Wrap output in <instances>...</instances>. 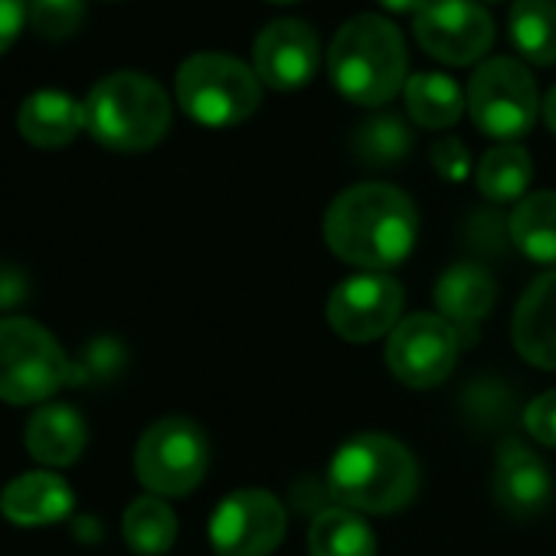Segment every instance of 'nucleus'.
I'll return each mask as SVG.
<instances>
[{"label":"nucleus","mask_w":556,"mask_h":556,"mask_svg":"<svg viewBox=\"0 0 556 556\" xmlns=\"http://www.w3.org/2000/svg\"><path fill=\"white\" fill-rule=\"evenodd\" d=\"M334 89L357 105H387L406 86V47L396 24L361 14L348 21L328 50Z\"/></svg>","instance_id":"2"},{"label":"nucleus","mask_w":556,"mask_h":556,"mask_svg":"<svg viewBox=\"0 0 556 556\" xmlns=\"http://www.w3.org/2000/svg\"><path fill=\"white\" fill-rule=\"evenodd\" d=\"M258 76L245 63L223 53H197L177 73L180 109L206 128L245 122L258 109Z\"/></svg>","instance_id":"6"},{"label":"nucleus","mask_w":556,"mask_h":556,"mask_svg":"<svg viewBox=\"0 0 556 556\" xmlns=\"http://www.w3.org/2000/svg\"><path fill=\"white\" fill-rule=\"evenodd\" d=\"M435 305L448 325L471 328L484 321L494 305V278L471 262H458L439 278Z\"/></svg>","instance_id":"19"},{"label":"nucleus","mask_w":556,"mask_h":556,"mask_svg":"<svg viewBox=\"0 0 556 556\" xmlns=\"http://www.w3.org/2000/svg\"><path fill=\"white\" fill-rule=\"evenodd\" d=\"M507 229L514 245L527 258L540 265H556V193L543 190L520 200L510 213Z\"/></svg>","instance_id":"20"},{"label":"nucleus","mask_w":556,"mask_h":556,"mask_svg":"<svg viewBox=\"0 0 556 556\" xmlns=\"http://www.w3.org/2000/svg\"><path fill=\"white\" fill-rule=\"evenodd\" d=\"M549 471L546 465L527 452L517 439H504L497 452V471H494V497L504 510L517 517H530L546 507L549 501Z\"/></svg>","instance_id":"15"},{"label":"nucleus","mask_w":556,"mask_h":556,"mask_svg":"<svg viewBox=\"0 0 556 556\" xmlns=\"http://www.w3.org/2000/svg\"><path fill=\"white\" fill-rule=\"evenodd\" d=\"M210 465V442L203 429L190 419L170 416L154 422L135 452V468L144 488L157 497H180L190 494Z\"/></svg>","instance_id":"7"},{"label":"nucleus","mask_w":556,"mask_h":556,"mask_svg":"<svg viewBox=\"0 0 556 556\" xmlns=\"http://www.w3.org/2000/svg\"><path fill=\"white\" fill-rule=\"evenodd\" d=\"M86 17L83 0H30V27L47 40H66Z\"/></svg>","instance_id":"27"},{"label":"nucleus","mask_w":556,"mask_h":556,"mask_svg":"<svg viewBox=\"0 0 556 556\" xmlns=\"http://www.w3.org/2000/svg\"><path fill=\"white\" fill-rule=\"evenodd\" d=\"M413 34L432 60L468 66L491 50L494 21L475 0H429L413 17Z\"/></svg>","instance_id":"10"},{"label":"nucleus","mask_w":556,"mask_h":556,"mask_svg":"<svg viewBox=\"0 0 556 556\" xmlns=\"http://www.w3.org/2000/svg\"><path fill=\"white\" fill-rule=\"evenodd\" d=\"M419 232V216L413 200L390 184H357L344 190L328 216L325 239L351 265L390 268L403 262Z\"/></svg>","instance_id":"1"},{"label":"nucleus","mask_w":556,"mask_h":556,"mask_svg":"<svg viewBox=\"0 0 556 556\" xmlns=\"http://www.w3.org/2000/svg\"><path fill=\"white\" fill-rule=\"evenodd\" d=\"M73 380L60 341L30 318H0V400L43 403Z\"/></svg>","instance_id":"5"},{"label":"nucleus","mask_w":556,"mask_h":556,"mask_svg":"<svg viewBox=\"0 0 556 556\" xmlns=\"http://www.w3.org/2000/svg\"><path fill=\"white\" fill-rule=\"evenodd\" d=\"M83 105L89 135L112 151H148L170 128L167 92L141 73L105 76Z\"/></svg>","instance_id":"4"},{"label":"nucleus","mask_w":556,"mask_h":556,"mask_svg":"<svg viewBox=\"0 0 556 556\" xmlns=\"http://www.w3.org/2000/svg\"><path fill=\"white\" fill-rule=\"evenodd\" d=\"M122 364H125V354H122V348L115 341H92L86 357L79 361V367H73V380L76 383H83V380H105Z\"/></svg>","instance_id":"28"},{"label":"nucleus","mask_w":556,"mask_h":556,"mask_svg":"<svg viewBox=\"0 0 556 556\" xmlns=\"http://www.w3.org/2000/svg\"><path fill=\"white\" fill-rule=\"evenodd\" d=\"M255 76L275 92H292L315 79L318 73V34L302 21H275L255 37Z\"/></svg>","instance_id":"13"},{"label":"nucleus","mask_w":556,"mask_h":556,"mask_svg":"<svg viewBox=\"0 0 556 556\" xmlns=\"http://www.w3.org/2000/svg\"><path fill=\"white\" fill-rule=\"evenodd\" d=\"M406 109L422 128H448L462 118L465 96L455 79L439 73H419L406 83Z\"/></svg>","instance_id":"23"},{"label":"nucleus","mask_w":556,"mask_h":556,"mask_svg":"<svg viewBox=\"0 0 556 556\" xmlns=\"http://www.w3.org/2000/svg\"><path fill=\"white\" fill-rule=\"evenodd\" d=\"M331 494L344 507L390 514L413 501L419 488L416 458L390 435H357L341 445L328 471Z\"/></svg>","instance_id":"3"},{"label":"nucleus","mask_w":556,"mask_h":556,"mask_svg":"<svg viewBox=\"0 0 556 556\" xmlns=\"http://www.w3.org/2000/svg\"><path fill=\"white\" fill-rule=\"evenodd\" d=\"M351 144H354V154L364 164L390 167V164H400L409 154L413 135H409V128H406V122L400 115H374L354 131Z\"/></svg>","instance_id":"26"},{"label":"nucleus","mask_w":556,"mask_h":556,"mask_svg":"<svg viewBox=\"0 0 556 556\" xmlns=\"http://www.w3.org/2000/svg\"><path fill=\"white\" fill-rule=\"evenodd\" d=\"M122 527H125V543L138 556H164L177 540V517L170 504L161 501L157 494L131 501Z\"/></svg>","instance_id":"24"},{"label":"nucleus","mask_w":556,"mask_h":556,"mask_svg":"<svg viewBox=\"0 0 556 556\" xmlns=\"http://www.w3.org/2000/svg\"><path fill=\"white\" fill-rule=\"evenodd\" d=\"M530 177H533V164H530V154L520 144L491 148L478 164V190L494 203L520 200Z\"/></svg>","instance_id":"25"},{"label":"nucleus","mask_w":556,"mask_h":556,"mask_svg":"<svg viewBox=\"0 0 556 556\" xmlns=\"http://www.w3.org/2000/svg\"><path fill=\"white\" fill-rule=\"evenodd\" d=\"M510 43L527 63H556V0H517L510 8Z\"/></svg>","instance_id":"21"},{"label":"nucleus","mask_w":556,"mask_h":556,"mask_svg":"<svg viewBox=\"0 0 556 556\" xmlns=\"http://www.w3.org/2000/svg\"><path fill=\"white\" fill-rule=\"evenodd\" d=\"M543 122H546V128L556 135V86L546 92V99H543Z\"/></svg>","instance_id":"34"},{"label":"nucleus","mask_w":556,"mask_h":556,"mask_svg":"<svg viewBox=\"0 0 556 556\" xmlns=\"http://www.w3.org/2000/svg\"><path fill=\"white\" fill-rule=\"evenodd\" d=\"M286 536V507L268 491H236L210 517V543L219 556H268Z\"/></svg>","instance_id":"11"},{"label":"nucleus","mask_w":556,"mask_h":556,"mask_svg":"<svg viewBox=\"0 0 556 556\" xmlns=\"http://www.w3.org/2000/svg\"><path fill=\"white\" fill-rule=\"evenodd\" d=\"M308 549L312 556H374L377 540L357 514L348 507H328L312 523Z\"/></svg>","instance_id":"22"},{"label":"nucleus","mask_w":556,"mask_h":556,"mask_svg":"<svg viewBox=\"0 0 556 556\" xmlns=\"http://www.w3.org/2000/svg\"><path fill=\"white\" fill-rule=\"evenodd\" d=\"M268 4H295V0H268Z\"/></svg>","instance_id":"35"},{"label":"nucleus","mask_w":556,"mask_h":556,"mask_svg":"<svg viewBox=\"0 0 556 556\" xmlns=\"http://www.w3.org/2000/svg\"><path fill=\"white\" fill-rule=\"evenodd\" d=\"M17 128L37 148H63L86 128V105L60 89H40L24 99Z\"/></svg>","instance_id":"17"},{"label":"nucleus","mask_w":556,"mask_h":556,"mask_svg":"<svg viewBox=\"0 0 556 556\" xmlns=\"http://www.w3.org/2000/svg\"><path fill=\"white\" fill-rule=\"evenodd\" d=\"M73 488L53 471H27L0 491V514L17 527L60 523L73 510Z\"/></svg>","instance_id":"16"},{"label":"nucleus","mask_w":556,"mask_h":556,"mask_svg":"<svg viewBox=\"0 0 556 556\" xmlns=\"http://www.w3.org/2000/svg\"><path fill=\"white\" fill-rule=\"evenodd\" d=\"M458 348H462V331L455 325H448L442 315H416L400 321L396 331L390 334L387 364L393 377L403 380L406 387L429 390L452 374L458 361Z\"/></svg>","instance_id":"9"},{"label":"nucleus","mask_w":556,"mask_h":556,"mask_svg":"<svg viewBox=\"0 0 556 556\" xmlns=\"http://www.w3.org/2000/svg\"><path fill=\"white\" fill-rule=\"evenodd\" d=\"M403 312V286L387 275H354L341 282L328 302L331 328L354 344L374 341L396 328Z\"/></svg>","instance_id":"12"},{"label":"nucleus","mask_w":556,"mask_h":556,"mask_svg":"<svg viewBox=\"0 0 556 556\" xmlns=\"http://www.w3.org/2000/svg\"><path fill=\"white\" fill-rule=\"evenodd\" d=\"M514 344L533 367L556 370V271H546L523 292L514 312Z\"/></svg>","instance_id":"14"},{"label":"nucleus","mask_w":556,"mask_h":556,"mask_svg":"<svg viewBox=\"0 0 556 556\" xmlns=\"http://www.w3.org/2000/svg\"><path fill=\"white\" fill-rule=\"evenodd\" d=\"M536 83L510 56L488 60L468 83V112L488 138H520L536 118Z\"/></svg>","instance_id":"8"},{"label":"nucleus","mask_w":556,"mask_h":556,"mask_svg":"<svg viewBox=\"0 0 556 556\" xmlns=\"http://www.w3.org/2000/svg\"><path fill=\"white\" fill-rule=\"evenodd\" d=\"M523 422H527V432H530L540 445L556 448V390L536 396V400L527 406Z\"/></svg>","instance_id":"29"},{"label":"nucleus","mask_w":556,"mask_h":556,"mask_svg":"<svg viewBox=\"0 0 556 556\" xmlns=\"http://www.w3.org/2000/svg\"><path fill=\"white\" fill-rule=\"evenodd\" d=\"M24 439H27V448L37 462L63 468L83 455L89 432H86V419L73 406L53 403V406H43L40 413H34Z\"/></svg>","instance_id":"18"},{"label":"nucleus","mask_w":556,"mask_h":556,"mask_svg":"<svg viewBox=\"0 0 556 556\" xmlns=\"http://www.w3.org/2000/svg\"><path fill=\"white\" fill-rule=\"evenodd\" d=\"M30 21L27 0H0V53H8Z\"/></svg>","instance_id":"31"},{"label":"nucleus","mask_w":556,"mask_h":556,"mask_svg":"<svg viewBox=\"0 0 556 556\" xmlns=\"http://www.w3.org/2000/svg\"><path fill=\"white\" fill-rule=\"evenodd\" d=\"M432 164H435V170L445 177V180H465V174H468V151H465V144L458 141V138H448V141H439L435 148H432Z\"/></svg>","instance_id":"30"},{"label":"nucleus","mask_w":556,"mask_h":556,"mask_svg":"<svg viewBox=\"0 0 556 556\" xmlns=\"http://www.w3.org/2000/svg\"><path fill=\"white\" fill-rule=\"evenodd\" d=\"M27 299V278L17 265L0 262V308H11Z\"/></svg>","instance_id":"32"},{"label":"nucleus","mask_w":556,"mask_h":556,"mask_svg":"<svg viewBox=\"0 0 556 556\" xmlns=\"http://www.w3.org/2000/svg\"><path fill=\"white\" fill-rule=\"evenodd\" d=\"M380 4L387 8V11H393V14H419L426 4H429V0H380Z\"/></svg>","instance_id":"33"}]
</instances>
